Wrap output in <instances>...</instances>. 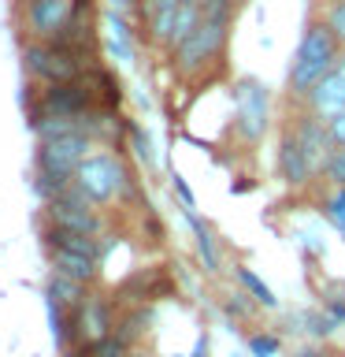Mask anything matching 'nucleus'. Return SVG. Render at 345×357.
Masks as SVG:
<instances>
[{
    "mask_svg": "<svg viewBox=\"0 0 345 357\" xmlns=\"http://www.w3.org/2000/svg\"><path fill=\"white\" fill-rule=\"evenodd\" d=\"M342 49L345 45L338 41V33H334V26L327 22L323 11L305 22V33H300L294 60H289V71H286V100L289 105H300L312 93V86L323 82L338 67Z\"/></svg>",
    "mask_w": 345,
    "mask_h": 357,
    "instance_id": "obj_1",
    "label": "nucleus"
},
{
    "mask_svg": "<svg viewBox=\"0 0 345 357\" xmlns=\"http://www.w3.org/2000/svg\"><path fill=\"white\" fill-rule=\"evenodd\" d=\"M234 15H238V4H234V0H204V15H200L197 30L171 52L175 71L182 78H193L200 71H208V67L223 56V49H227Z\"/></svg>",
    "mask_w": 345,
    "mask_h": 357,
    "instance_id": "obj_2",
    "label": "nucleus"
},
{
    "mask_svg": "<svg viewBox=\"0 0 345 357\" xmlns=\"http://www.w3.org/2000/svg\"><path fill=\"white\" fill-rule=\"evenodd\" d=\"M71 183L82 190L97 208H111L115 201L134 197V167L122 160L111 145H97V149L78 164Z\"/></svg>",
    "mask_w": 345,
    "mask_h": 357,
    "instance_id": "obj_3",
    "label": "nucleus"
},
{
    "mask_svg": "<svg viewBox=\"0 0 345 357\" xmlns=\"http://www.w3.org/2000/svg\"><path fill=\"white\" fill-rule=\"evenodd\" d=\"M86 52L89 49L71 41H22V71L33 86L74 82L93 67L86 63Z\"/></svg>",
    "mask_w": 345,
    "mask_h": 357,
    "instance_id": "obj_4",
    "label": "nucleus"
},
{
    "mask_svg": "<svg viewBox=\"0 0 345 357\" xmlns=\"http://www.w3.org/2000/svg\"><path fill=\"white\" fill-rule=\"evenodd\" d=\"M82 15H89V0H22L19 26L26 41H63Z\"/></svg>",
    "mask_w": 345,
    "mask_h": 357,
    "instance_id": "obj_5",
    "label": "nucleus"
},
{
    "mask_svg": "<svg viewBox=\"0 0 345 357\" xmlns=\"http://www.w3.org/2000/svg\"><path fill=\"white\" fill-rule=\"evenodd\" d=\"M275 123V97L260 78H241L234 86V130L245 145H256Z\"/></svg>",
    "mask_w": 345,
    "mask_h": 357,
    "instance_id": "obj_6",
    "label": "nucleus"
},
{
    "mask_svg": "<svg viewBox=\"0 0 345 357\" xmlns=\"http://www.w3.org/2000/svg\"><path fill=\"white\" fill-rule=\"evenodd\" d=\"M100 212L104 208H97L74 183H67L52 197H45V223H56V227H67L78 234H93V238L104 234V216Z\"/></svg>",
    "mask_w": 345,
    "mask_h": 357,
    "instance_id": "obj_7",
    "label": "nucleus"
},
{
    "mask_svg": "<svg viewBox=\"0 0 345 357\" xmlns=\"http://www.w3.org/2000/svg\"><path fill=\"white\" fill-rule=\"evenodd\" d=\"M275 175H278V183L289 186V190H308V186L323 183V178L316 175V167H312V160H308V153L300 149V142H297V134H294L289 123H282V130H278Z\"/></svg>",
    "mask_w": 345,
    "mask_h": 357,
    "instance_id": "obj_8",
    "label": "nucleus"
},
{
    "mask_svg": "<svg viewBox=\"0 0 345 357\" xmlns=\"http://www.w3.org/2000/svg\"><path fill=\"white\" fill-rule=\"evenodd\" d=\"M115 309H111V298L89 294L82 301V309L74 312V346L78 342H100L115 331Z\"/></svg>",
    "mask_w": 345,
    "mask_h": 357,
    "instance_id": "obj_9",
    "label": "nucleus"
},
{
    "mask_svg": "<svg viewBox=\"0 0 345 357\" xmlns=\"http://www.w3.org/2000/svg\"><path fill=\"white\" fill-rule=\"evenodd\" d=\"M100 45H104V56L111 63L127 67L138 60V30H134L130 15H119V11H104V33H100Z\"/></svg>",
    "mask_w": 345,
    "mask_h": 357,
    "instance_id": "obj_10",
    "label": "nucleus"
},
{
    "mask_svg": "<svg viewBox=\"0 0 345 357\" xmlns=\"http://www.w3.org/2000/svg\"><path fill=\"white\" fill-rule=\"evenodd\" d=\"M141 33L145 41L156 45V49H167L171 45V30L175 19L182 11V0H141Z\"/></svg>",
    "mask_w": 345,
    "mask_h": 357,
    "instance_id": "obj_11",
    "label": "nucleus"
},
{
    "mask_svg": "<svg viewBox=\"0 0 345 357\" xmlns=\"http://www.w3.org/2000/svg\"><path fill=\"white\" fill-rule=\"evenodd\" d=\"M300 105H305L312 116H319V119L330 127L334 119L345 116V75H342V71H330L323 82L312 86V93L300 100Z\"/></svg>",
    "mask_w": 345,
    "mask_h": 357,
    "instance_id": "obj_12",
    "label": "nucleus"
},
{
    "mask_svg": "<svg viewBox=\"0 0 345 357\" xmlns=\"http://www.w3.org/2000/svg\"><path fill=\"white\" fill-rule=\"evenodd\" d=\"M49 268L56 275L78 279V283H86V287H93L100 279V257L78 253V250H63V245H52L49 250Z\"/></svg>",
    "mask_w": 345,
    "mask_h": 357,
    "instance_id": "obj_13",
    "label": "nucleus"
},
{
    "mask_svg": "<svg viewBox=\"0 0 345 357\" xmlns=\"http://www.w3.org/2000/svg\"><path fill=\"white\" fill-rule=\"evenodd\" d=\"M186 223L193 231V250H197V261L204 268V275H219L223 272V250H219L216 227L208 220H200V212H186Z\"/></svg>",
    "mask_w": 345,
    "mask_h": 357,
    "instance_id": "obj_14",
    "label": "nucleus"
},
{
    "mask_svg": "<svg viewBox=\"0 0 345 357\" xmlns=\"http://www.w3.org/2000/svg\"><path fill=\"white\" fill-rule=\"evenodd\" d=\"M45 298H49V305H60L63 312H74L82 309V301L89 298V287L78 283V279H67V275H49V290H45Z\"/></svg>",
    "mask_w": 345,
    "mask_h": 357,
    "instance_id": "obj_15",
    "label": "nucleus"
},
{
    "mask_svg": "<svg viewBox=\"0 0 345 357\" xmlns=\"http://www.w3.org/2000/svg\"><path fill=\"white\" fill-rule=\"evenodd\" d=\"M234 279H238V287L245 290V294H249L256 305L260 309H278V298H275V290L264 283L260 279V272H256V268H249V264H234Z\"/></svg>",
    "mask_w": 345,
    "mask_h": 357,
    "instance_id": "obj_16",
    "label": "nucleus"
},
{
    "mask_svg": "<svg viewBox=\"0 0 345 357\" xmlns=\"http://www.w3.org/2000/svg\"><path fill=\"white\" fill-rule=\"evenodd\" d=\"M323 216L334 231H338V238H345V186H330L327 197H323Z\"/></svg>",
    "mask_w": 345,
    "mask_h": 357,
    "instance_id": "obj_17",
    "label": "nucleus"
},
{
    "mask_svg": "<svg viewBox=\"0 0 345 357\" xmlns=\"http://www.w3.org/2000/svg\"><path fill=\"white\" fill-rule=\"evenodd\" d=\"M245 346H249L252 357H278V350H282V335H275V331H249V335H245Z\"/></svg>",
    "mask_w": 345,
    "mask_h": 357,
    "instance_id": "obj_18",
    "label": "nucleus"
},
{
    "mask_svg": "<svg viewBox=\"0 0 345 357\" xmlns=\"http://www.w3.org/2000/svg\"><path fill=\"white\" fill-rule=\"evenodd\" d=\"M223 309H227L234 320H249V317H252V309H260V305H256V301L238 287V290H230V294L223 298Z\"/></svg>",
    "mask_w": 345,
    "mask_h": 357,
    "instance_id": "obj_19",
    "label": "nucleus"
},
{
    "mask_svg": "<svg viewBox=\"0 0 345 357\" xmlns=\"http://www.w3.org/2000/svg\"><path fill=\"white\" fill-rule=\"evenodd\" d=\"M323 183H327V186H345V145H338V149H334Z\"/></svg>",
    "mask_w": 345,
    "mask_h": 357,
    "instance_id": "obj_20",
    "label": "nucleus"
},
{
    "mask_svg": "<svg viewBox=\"0 0 345 357\" xmlns=\"http://www.w3.org/2000/svg\"><path fill=\"white\" fill-rule=\"evenodd\" d=\"M323 15H327V22L334 26V33H338V41L345 45V0H327Z\"/></svg>",
    "mask_w": 345,
    "mask_h": 357,
    "instance_id": "obj_21",
    "label": "nucleus"
},
{
    "mask_svg": "<svg viewBox=\"0 0 345 357\" xmlns=\"http://www.w3.org/2000/svg\"><path fill=\"white\" fill-rule=\"evenodd\" d=\"M323 309L330 312L334 324H342V328H345V290H330V294L323 298Z\"/></svg>",
    "mask_w": 345,
    "mask_h": 357,
    "instance_id": "obj_22",
    "label": "nucleus"
},
{
    "mask_svg": "<svg viewBox=\"0 0 345 357\" xmlns=\"http://www.w3.org/2000/svg\"><path fill=\"white\" fill-rule=\"evenodd\" d=\"M171 186H175L178 201H182V212H197V197H193V190L186 186V178L182 175H171Z\"/></svg>",
    "mask_w": 345,
    "mask_h": 357,
    "instance_id": "obj_23",
    "label": "nucleus"
},
{
    "mask_svg": "<svg viewBox=\"0 0 345 357\" xmlns=\"http://www.w3.org/2000/svg\"><path fill=\"white\" fill-rule=\"evenodd\" d=\"M138 0H104V11H119V15H130Z\"/></svg>",
    "mask_w": 345,
    "mask_h": 357,
    "instance_id": "obj_24",
    "label": "nucleus"
},
{
    "mask_svg": "<svg viewBox=\"0 0 345 357\" xmlns=\"http://www.w3.org/2000/svg\"><path fill=\"white\" fill-rule=\"evenodd\" d=\"M330 134H334V142H338V145H345V116L330 123Z\"/></svg>",
    "mask_w": 345,
    "mask_h": 357,
    "instance_id": "obj_25",
    "label": "nucleus"
},
{
    "mask_svg": "<svg viewBox=\"0 0 345 357\" xmlns=\"http://www.w3.org/2000/svg\"><path fill=\"white\" fill-rule=\"evenodd\" d=\"M294 357H342V354H327V350H316V346H305V350H297Z\"/></svg>",
    "mask_w": 345,
    "mask_h": 357,
    "instance_id": "obj_26",
    "label": "nucleus"
},
{
    "mask_svg": "<svg viewBox=\"0 0 345 357\" xmlns=\"http://www.w3.org/2000/svg\"><path fill=\"white\" fill-rule=\"evenodd\" d=\"M127 357H156V354H149V350H141V346H134V350H130Z\"/></svg>",
    "mask_w": 345,
    "mask_h": 357,
    "instance_id": "obj_27",
    "label": "nucleus"
},
{
    "mask_svg": "<svg viewBox=\"0 0 345 357\" xmlns=\"http://www.w3.org/2000/svg\"><path fill=\"white\" fill-rule=\"evenodd\" d=\"M334 71H342V75H345V49H342V56H338V67H334Z\"/></svg>",
    "mask_w": 345,
    "mask_h": 357,
    "instance_id": "obj_28",
    "label": "nucleus"
}]
</instances>
